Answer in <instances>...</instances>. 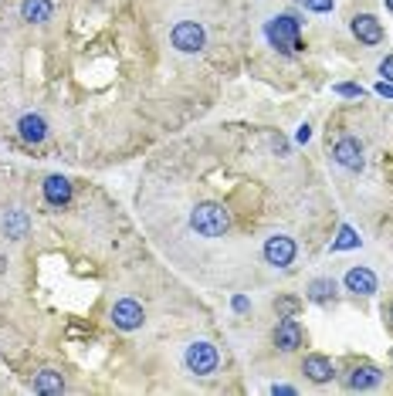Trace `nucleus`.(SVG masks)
Here are the masks:
<instances>
[{"label": "nucleus", "mask_w": 393, "mask_h": 396, "mask_svg": "<svg viewBox=\"0 0 393 396\" xmlns=\"http://www.w3.org/2000/svg\"><path fill=\"white\" fill-rule=\"evenodd\" d=\"M190 230H194L196 237H224L227 230H231V213L221 207V203H196L194 210H190Z\"/></svg>", "instance_id": "obj_1"}, {"label": "nucleus", "mask_w": 393, "mask_h": 396, "mask_svg": "<svg viewBox=\"0 0 393 396\" xmlns=\"http://www.w3.org/2000/svg\"><path fill=\"white\" fill-rule=\"evenodd\" d=\"M299 17L295 14H278L268 21V28H265V34H268V41H272L282 55H295V51H302V38H299Z\"/></svg>", "instance_id": "obj_2"}, {"label": "nucleus", "mask_w": 393, "mask_h": 396, "mask_svg": "<svg viewBox=\"0 0 393 396\" xmlns=\"http://www.w3.org/2000/svg\"><path fill=\"white\" fill-rule=\"evenodd\" d=\"M183 363H187V369L194 376H211L221 366V356H217V349H214L211 342H190L187 352H183Z\"/></svg>", "instance_id": "obj_3"}, {"label": "nucleus", "mask_w": 393, "mask_h": 396, "mask_svg": "<svg viewBox=\"0 0 393 396\" xmlns=\"http://www.w3.org/2000/svg\"><path fill=\"white\" fill-rule=\"evenodd\" d=\"M170 45L177 51H183V55H196L200 47L207 45V34H204V28L196 21H177L173 30H170Z\"/></svg>", "instance_id": "obj_4"}, {"label": "nucleus", "mask_w": 393, "mask_h": 396, "mask_svg": "<svg viewBox=\"0 0 393 396\" xmlns=\"http://www.w3.org/2000/svg\"><path fill=\"white\" fill-rule=\"evenodd\" d=\"M333 156L336 163L343 169H353V173H360L366 166V156H363V142L356 136H339L333 146Z\"/></svg>", "instance_id": "obj_5"}, {"label": "nucleus", "mask_w": 393, "mask_h": 396, "mask_svg": "<svg viewBox=\"0 0 393 396\" xmlns=\"http://www.w3.org/2000/svg\"><path fill=\"white\" fill-rule=\"evenodd\" d=\"M295 254H299V247H295V241L288 234H275V237L265 241V261L272 268H288L295 261Z\"/></svg>", "instance_id": "obj_6"}, {"label": "nucleus", "mask_w": 393, "mask_h": 396, "mask_svg": "<svg viewBox=\"0 0 393 396\" xmlns=\"http://www.w3.org/2000/svg\"><path fill=\"white\" fill-rule=\"evenodd\" d=\"M143 305L133 302V298H122V302L112 305V325L116 329H122V332H133V329H139L143 325Z\"/></svg>", "instance_id": "obj_7"}, {"label": "nucleus", "mask_w": 393, "mask_h": 396, "mask_svg": "<svg viewBox=\"0 0 393 396\" xmlns=\"http://www.w3.org/2000/svg\"><path fill=\"white\" fill-rule=\"evenodd\" d=\"M275 346L282 352H295L302 346V325L295 322V315H282L278 329H275Z\"/></svg>", "instance_id": "obj_8"}, {"label": "nucleus", "mask_w": 393, "mask_h": 396, "mask_svg": "<svg viewBox=\"0 0 393 396\" xmlns=\"http://www.w3.org/2000/svg\"><path fill=\"white\" fill-rule=\"evenodd\" d=\"M353 34H356L363 45H370V47L383 45V38H387V34H383V24H380L373 14H356V17H353Z\"/></svg>", "instance_id": "obj_9"}, {"label": "nucleus", "mask_w": 393, "mask_h": 396, "mask_svg": "<svg viewBox=\"0 0 393 396\" xmlns=\"http://www.w3.org/2000/svg\"><path fill=\"white\" fill-rule=\"evenodd\" d=\"M17 132H21V139H24L28 146H38V142L48 139V122L41 119V115L28 112V115H21V122H17Z\"/></svg>", "instance_id": "obj_10"}, {"label": "nucleus", "mask_w": 393, "mask_h": 396, "mask_svg": "<svg viewBox=\"0 0 393 396\" xmlns=\"http://www.w3.org/2000/svg\"><path fill=\"white\" fill-rule=\"evenodd\" d=\"M302 373L312 383H329L336 369H333V359H329V356H319V352H312V356H305Z\"/></svg>", "instance_id": "obj_11"}, {"label": "nucleus", "mask_w": 393, "mask_h": 396, "mask_svg": "<svg viewBox=\"0 0 393 396\" xmlns=\"http://www.w3.org/2000/svg\"><path fill=\"white\" fill-rule=\"evenodd\" d=\"M346 288L353 295H377V274L370 271V268H349Z\"/></svg>", "instance_id": "obj_12"}, {"label": "nucleus", "mask_w": 393, "mask_h": 396, "mask_svg": "<svg viewBox=\"0 0 393 396\" xmlns=\"http://www.w3.org/2000/svg\"><path fill=\"white\" fill-rule=\"evenodd\" d=\"M45 200L51 207H68L72 203V183L65 176H48L45 180Z\"/></svg>", "instance_id": "obj_13"}, {"label": "nucleus", "mask_w": 393, "mask_h": 396, "mask_svg": "<svg viewBox=\"0 0 393 396\" xmlns=\"http://www.w3.org/2000/svg\"><path fill=\"white\" fill-rule=\"evenodd\" d=\"M380 369L377 366H370V363H363V366H356L353 373H349V380H346V386L349 390H373V386H380Z\"/></svg>", "instance_id": "obj_14"}, {"label": "nucleus", "mask_w": 393, "mask_h": 396, "mask_svg": "<svg viewBox=\"0 0 393 396\" xmlns=\"http://www.w3.org/2000/svg\"><path fill=\"white\" fill-rule=\"evenodd\" d=\"M55 11V4L51 0H24L21 4V17L28 21V24H45L48 17Z\"/></svg>", "instance_id": "obj_15"}, {"label": "nucleus", "mask_w": 393, "mask_h": 396, "mask_svg": "<svg viewBox=\"0 0 393 396\" xmlns=\"http://www.w3.org/2000/svg\"><path fill=\"white\" fill-rule=\"evenodd\" d=\"M28 213L24 210H7V217H4V234L7 237H14V241H21V237H28Z\"/></svg>", "instance_id": "obj_16"}, {"label": "nucleus", "mask_w": 393, "mask_h": 396, "mask_svg": "<svg viewBox=\"0 0 393 396\" xmlns=\"http://www.w3.org/2000/svg\"><path fill=\"white\" fill-rule=\"evenodd\" d=\"M34 393H65V380L55 369H41L34 376Z\"/></svg>", "instance_id": "obj_17"}, {"label": "nucleus", "mask_w": 393, "mask_h": 396, "mask_svg": "<svg viewBox=\"0 0 393 396\" xmlns=\"http://www.w3.org/2000/svg\"><path fill=\"white\" fill-rule=\"evenodd\" d=\"M333 298H336V281L333 278H316V281L309 285V302L326 305V302H333Z\"/></svg>", "instance_id": "obj_18"}, {"label": "nucleus", "mask_w": 393, "mask_h": 396, "mask_svg": "<svg viewBox=\"0 0 393 396\" xmlns=\"http://www.w3.org/2000/svg\"><path fill=\"white\" fill-rule=\"evenodd\" d=\"M349 247H360V237L353 227H339V237L333 241V251H349Z\"/></svg>", "instance_id": "obj_19"}, {"label": "nucleus", "mask_w": 393, "mask_h": 396, "mask_svg": "<svg viewBox=\"0 0 393 396\" xmlns=\"http://www.w3.org/2000/svg\"><path fill=\"white\" fill-rule=\"evenodd\" d=\"M305 11H316V14H329L336 7V0H299Z\"/></svg>", "instance_id": "obj_20"}, {"label": "nucleus", "mask_w": 393, "mask_h": 396, "mask_svg": "<svg viewBox=\"0 0 393 396\" xmlns=\"http://www.w3.org/2000/svg\"><path fill=\"white\" fill-rule=\"evenodd\" d=\"M275 308H278V312H285V315H295V312L302 308V302H299V298H278Z\"/></svg>", "instance_id": "obj_21"}, {"label": "nucleus", "mask_w": 393, "mask_h": 396, "mask_svg": "<svg viewBox=\"0 0 393 396\" xmlns=\"http://www.w3.org/2000/svg\"><path fill=\"white\" fill-rule=\"evenodd\" d=\"M380 75H383V81H393V55L380 61Z\"/></svg>", "instance_id": "obj_22"}, {"label": "nucleus", "mask_w": 393, "mask_h": 396, "mask_svg": "<svg viewBox=\"0 0 393 396\" xmlns=\"http://www.w3.org/2000/svg\"><path fill=\"white\" fill-rule=\"evenodd\" d=\"M336 91H339V95H349V98H360V95H363L360 85H336Z\"/></svg>", "instance_id": "obj_23"}, {"label": "nucleus", "mask_w": 393, "mask_h": 396, "mask_svg": "<svg viewBox=\"0 0 393 396\" xmlns=\"http://www.w3.org/2000/svg\"><path fill=\"white\" fill-rule=\"evenodd\" d=\"M272 393H275V396H278V393H282V396H295V390H292V386H278V383H275Z\"/></svg>", "instance_id": "obj_24"}, {"label": "nucleus", "mask_w": 393, "mask_h": 396, "mask_svg": "<svg viewBox=\"0 0 393 396\" xmlns=\"http://www.w3.org/2000/svg\"><path fill=\"white\" fill-rule=\"evenodd\" d=\"M377 91H380V95H387V98H393V85H390V81H380Z\"/></svg>", "instance_id": "obj_25"}, {"label": "nucleus", "mask_w": 393, "mask_h": 396, "mask_svg": "<svg viewBox=\"0 0 393 396\" xmlns=\"http://www.w3.org/2000/svg\"><path fill=\"white\" fill-rule=\"evenodd\" d=\"M309 136H312V129H309V125H302V129H299V142H309Z\"/></svg>", "instance_id": "obj_26"}, {"label": "nucleus", "mask_w": 393, "mask_h": 396, "mask_svg": "<svg viewBox=\"0 0 393 396\" xmlns=\"http://www.w3.org/2000/svg\"><path fill=\"white\" fill-rule=\"evenodd\" d=\"M234 308H238V312H248V298H241V295H238V298H234Z\"/></svg>", "instance_id": "obj_27"}, {"label": "nucleus", "mask_w": 393, "mask_h": 396, "mask_svg": "<svg viewBox=\"0 0 393 396\" xmlns=\"http://www.w3.org/2000/svg\"><path fill=\"white\" fill-rule=\"evenodd\" d=\"M387 7H390V11H393V0H387Z\"/></svg>", "instance_id": "obj_28"}, {"label": "nucleus", "mask_w": 393, "mask_h": 396, "mask_svg": "<svg viewBox=\"0 0 393 396\" xmlns=\"http://www.w3.org/2000/svg\"><path fill=\"white\" fill-rule=\"evenodd\" d=\"M390 319H393V305H390Z\"/></svg>", "instance_id": "obj_29"}]
</instances>
